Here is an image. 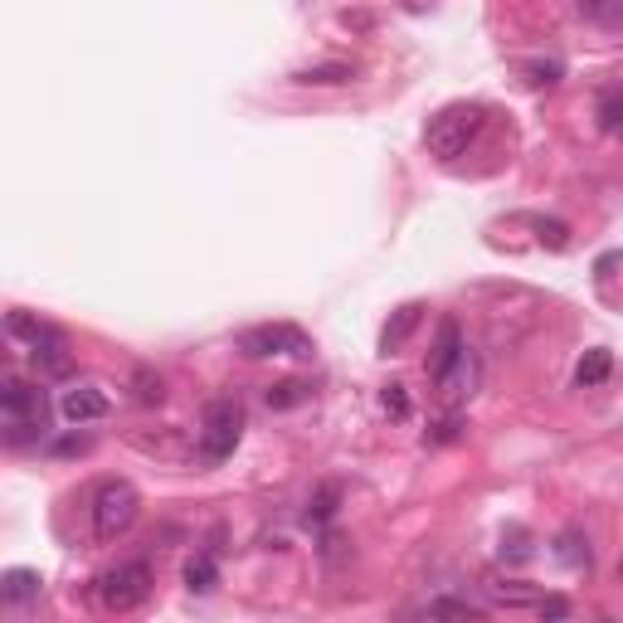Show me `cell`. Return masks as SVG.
<instances>
[{
  "instance_id": "1",
  "label": "cell",
  "mask_w": 623,
  "mask_h": 623,
  "mask_svg": "<svg viewBox=\"0 0 623 623\" xmlns=\"http://www.w3.org/2000/svg\"><path fill=\"white\" fill-rule=\"evenodd\" d=\"M0 409H5V443L10 448L45 439V390L10 376L5 390H0Z\"/></svg>"
},
{
  "instance_id": "2",
  "label": "cell",
  "mask_w": 623,
  "mask_h": 623,
  "mask_svg": "<svg viewBox=\"0 0 623 623\" xmlns=\"http://www.w3.org/2000/svg\"><path fill=\"white\" fill-rule=\"evenodd\" d=\"M137 517H141V492L127 483V477H107V483L93 492V535L97 541L127 535Z\"/></svg>"
},
{
  "instance_id": "3",
  "label": "cell",
  "mask_w": 623,
  "mask_h": 623,
  "mask_svg": "<svg viewBox=\"0 0 623 623\" xmlns=\"http://www.w3.org/2000/svg\"><path fill=\"white\" fill-rule=\"evenodd\" d=\"M239 439H244V409H239V400L220 395V400L205 404L195 458H200V463H224V458L239 448Z\"/></svg>"
},
{
  "instance_id": "4",
  "label": "cell",
  "mask_w": 623,
  "mask_h": 623,
  "mask_svg": "<svg viewBox=\"0 0 623 623\" xmlns=\"http://www.w3.org/2000/svg\"><path fill=\"white\" fill-rule=\"evenodd\" d=\"M483 132V113L468 103H453L443 107V113L429 117V127H424V141H429V151L439 161H458L468 147H473V137Z\"/></svg>"
},
{
  "instance_id": "5",
  "label": "cell",
  "mask_w": 623,
  "mask_h": 623,
  "mask_svg": "<svg viewBox=\"0 0 623 623\" xmlns=\"http://www.w3.org/2000/svg\"><path fill=\"white\" fill-rule=\"evenodd\" d=\"M151 565L147 561H123L113 565V570H103L97 579V599H103V609H113V614H132L151 599Z\"/></svg>"
},
{
  "instance_id": "6",
  "label": "cell",
  "mask_w": 623,
  "mask_h": 623,
  "mask_svg": "<svg viewBox=\"0 0 623 623\" xmlns=\"http://www.w3.org/2000/svg\"><path fill=\"white\" fill-rule=\"evenodd\" d=\"M239 356L249 360H268V356H312V336L292 322H264V326H244L234 336Z\"/></svg>"
},
{
  "instance_id": "7",
  "label": "cell",
  "mask_w": 623,
  "mask_h": 623,
  "mask_svg": "<svg viewBox=\"0 0 623 623\" xmlns=\"http://www.w3.org/2000/svg\"><path fill=\"white\" fill-rule=\"evenodd\" d=\"M59 409L69 424H93V419H107V395L93 385H73V390H64Z\"/></svg>"
},
{
  "instance_id": "8",
  "label": "cell",
  "mask_w": 623,
  "mask_h": 623,
  "mask_svg": "<svg viewBox=\"0 0 623 623\" xmlns=\"http://www.w3.org/2000/svg\"><path fill=\"white\" fill-rule=\"evenodd\" d=\"M463 356H468V346H463V332H458V322H443V326H439V342H434V356H429L434 385H439V380H443Z\"/></svg>"
},
{
  "instance_id": "9",
  "label": "cell",
  "mask_w": 623,
  "mask_h": 623,
  "mask_svg": "<svg viewBox=\"0 0 623 623\" xmlns=\"http://www.w3.org/2000/svg\"><path fill=\"white\" fill-rule=\"evenodd\" d=\"M30 360H35V370L45 380H64L73 370V356H69V346H64V336H45V342H35L30 346Z\"/></svg>"
},
{
  "instance_id": "10",
  "label": "cell",
  "mask_w": 623,
  "mask_h": 623,
  "mask_svg": "<svg viewBox=\"0 0 623 623\" xmlns=\"http://www.w3.org/2000/svg\"><path fill=\"white\" fill-rule=\"evenodd\" d=\"M181 579H185V589H191V595H210V589L220 585V561H215L210 551H195L191 561H185Z\"/></svg>"
},
{
  "instance_id": "11",
  "label": "cell",
  "mask_w": 623,
  "mask_h": 623,
  "mask_svg": "<svg viewBox=\"0 0 623 623\" xmlns=\"http://www.w3.org/2000/svg\"><path fill=\"white\" fill-rule=\"evenodd\" d=\"M419 316H424V308L419 302H404V308L395 312V322H385V332H380V351H400L404 342H409V332L419 326Z\"/></svg>"
},
{
  "instance_id": "12",
  "label": "cell",
  "mask_w": 623,
  "mask_h": 623,
  "mask_svg": "<svg viewBox=\"0 0 623 623\" xmlns=\"http://www.w3.org/2000/svg\"><path fill=\"white\" fill-rule=\"evenodd\" d=\"M609 370H614V356H609L604 346H595V351H585V356H579V366H575V385H579V390H595V385H604V380H609Z\"/></svg>"
},
{
  "instance_id": "13",
  "label": "cell",
  "mask_w": 623,
  "mask_h": 623,
  "mask_svg": "<svg viewBox=\"0 0 623 623\" xmlns=\"http://www.w3.org/2000/svg\"><path fill=\"white\" fill-rule=\"evenodd\" d=\"M39 585H45L39 570H5L0 575V599H5V604H25V599L39 595Z\"/></svg>"
},
{
  "instance_id": "14",
  "label": "cell",
  "mask_w": 623,
  "mask_h": 623,
  "mask_svg": "<svg viewBox=\"0 0 623 623\" xmlns=\"http://www.w3.org/2000/svg\"><path fill=\"white\" fill-rule=\"evenodd\" d=\"M579 15L609 35H623V0H579Z\"/></svg>"
},
{
  "instance_id": "15",
  "label": "cell",
  "mask_w": 623,
  "mask_h": 623,
  "mask_svg": "<svg viewBox=\"0 0 623 623\" xmlns=\"http://www.w3.org/2000/svg\"><path fill=\"white\" fill-rule=\"evenodd\" d=\"M599 117V132H623V89H604L595 103Z\"/></svg>"
},
{
  "instance_id": "16",
  "label": "cell",
  "mask_w": 623,
  "mask_h": 623,
  "mask_svg": "<svg viewBox=\"0 0 623 623\" xmlns=\"http://www.w3.org/2000/svg\"><path fill=\"white\" fill-rule=\"evenodd\" d=\"M312 400V385H302V380H278V385H268V409H298V404Z\"/></svg>"
},
{
  "instance_id": "17",
  "label": "cell",
  "mask_w": 623,
  "mask_h": 623,
  "mask_svg": "<svg viewBox=\"0 0 623 623\" xmlns=\"http://www.w3.org/2000/svg\"><path fill=\"white\" fill-rule=\"evenodd\" d=\"M298 83H316V89H336V83H351V64H312L298 73Z\"/></svg>"
},
{
  "instance_id": "18",
  "label": "cell",
  "mask_w": 623,
  "mask_h": 623,
  "mask_svg": "<svg viewBox=\"0 0 623 623\" xmlns=\"http://www.w3.org/2000/svg\"><path fill=\"white\" fill-rule=\"evenodd\" d=\"M555 555H561L570 570H589V541H579V531H561V541H555Z\"/></svg>"
},
{
  "instance_id": "19",
  "label": "cell",
  "mask_w": 623,
  "mask_h": 623,
  "mask_svg": "<svg viewBox=\"0 0 623 623\" xmlns=\"http://www.w3.org/2000/svg\"><path fill=\"white\" fill-rule=\"evenodd\" d=\"M336 501H342V487H332L326 483L322 492H316V497L308 501V527H326V521L336 517Z\"/></svg>"
},
{
  "instance_id": "20",
  "label": "cell",
  "mask_w": 623,
  "mask_h": 623,
  "mask_svg": "<svg viewBox=\"0 0 623 623\" xmlns=\"http://www.w3.org/2000/svg\"><path fill=\"white\" fill-rule=\"evenodd\" d=\"M10 332L25 336V342L35 346V342H45V336H59V326L39 322V316H30V312H10Z\"/></svg>"
},
{
  "instance_id": "21",
  "label": "cell",
  "mask_w": 623,
  "mask_h": 623,
  "mask_svg": "<svg viewBox=\"0 0 623 623\" xmlns=\"http://www.w3.org/2000/svg\"><path fill=\"white\" fill-rule=\"evenodd\" d=\"M424 619H483V609L468 604V599H434V604L424 609Z\"/></svg>"
},
{
  "instance_id": "22",
  "label": "cell",
  "mask_w": 623,
  "mask_h": 623,
  "mask_svg": "<svg viewBox=\"0 0 623 623\" xmlns=\"http://www.w3.org/2000/svg\"><path fill=\"white\" fill-rule=\"evenodd\" d=\"M132 385H137V404H161L166 400V380H161L157 370H137Z\"/></svg>"
},
{
  "instance_id": "23",
  "label": "cell",
  "mask_w": 623,
  "mask_h": 623,
  "mask_svg": "<svg viewBox=\"0 0 623 623\" xmlns=\"http://www.w3.org/2000/svg\"><path fill=\"white\" fill-rule=\"evenodd\" d=\"M531 229L541 234V244H551V249H565V244H570V229H565L561 220H545V215H535Z\"/></svg>"
},
{
  "instance_id": "24",
  "label": "cell",
  "mask_w": 623,
  "mask_h": 623,
  "mask_svg": "<svg viewBox=\"0 0 623 623\" xmlns=\"http://www.w3.org/2000/svg\"><path fill=\"white\" fill-rule=\"evenodd\" d=\"M501 555H507V561H527V555H531V535L521 527H511L507 535H501Z\"/></svg>"
},
{
  "instance_id": "25",
  "label": "cell",
  "mask_w": 623,
  "mask_h": 623,
  "mask_svg": "<svg viewBox=\"0 0 623 623\" xmlns=\"http://www.w3.org/2000/svg\"><path fill=\"white\" fill-rule=\"evenodd\" d=\"M380 404H385V414H395V419H409V395H404V385H385L380 390Z\"/></svg>"
},
{
  "instance_id": "26",
  "label": "cell",
  "mask_w": 623,
  "mask_h": 623,
  "mask_svg": "<svg viewBox=\"0 0 623 623\" xmlns=\"http://www.w3.org/2000/svg\"><path fill=\"white\" fill-rule=\"evenodd\" d=\"M527 73H531V89H551V83H561V73H565V69L551 59V64H531Z\"/></svg>"
},
{
  "instance_id": "27",
  "label": "cell",
  "mask_w": 623,
  "mask_h": 623,
  "mask_svg": "<svg viewBox=\"0 0 623 623\" xmlns=\"http://www.w3.org/2000/svg\"><path fill=\"white\" fill-rule=\"evenodd\" d=\"M535 609H541V619H565V614H570V604H565L561 595H551V599H535Z\"/></svg>"
},
{
  "instance_id": "28",
  "label": "cell",
  "mask_w": 623,
  "mask_h": 623,
  "mask_svg": "<svg viewBox=\"0 0 623 623\" xmlns=\"http://www.w3.org/2000/svg\"><path fill=\"white\" fill-rule=\"evenodd\" d=\"M458 429H463L458 419H443L434 434H424V443H453V439H458Z\"/></svg>"
},
{
  "instance_id": "29",
  "label": "cell",
  "mask_w": 623,
  "mask_h": 623,
  "mask_svg": "<svg viewBox=\"0 0 623 623\" xmlns=\"http://www.w3.org/2000/svg\"><path fill=\"white\" fill-rule=\"evenodd\" d=\"M93 439H64V443H54V453H89Z\"/></svg>"
},
{
  "instance_id": "30",
  "label": "cell",
  "mask_w": 623,
  "mask_h": 623,
  "mask_svg": "<svg viewBox=\"0 0 623 623\" xmlns=\"http://www.w3.org/2000/svg\"><path fill=\"white\" fill-rule=\"evenodd\" d=\"M619 570H623V561H619Z\"/></svg>"
}]
</instances>
